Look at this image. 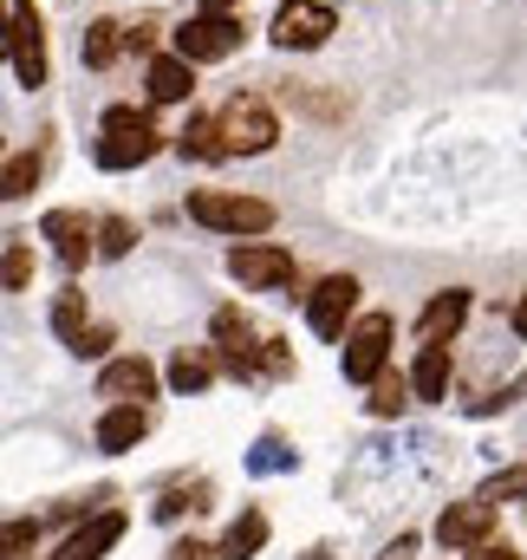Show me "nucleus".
<instances>
[{
	"mask_svg": "<svg viewBox=\"0 0 527 560\" xmlns=\"http://www.w3.org/2000/svg\"><path fill=\"white\" fill-rule=\"evenodd\" d=\"M229 7H235V0H202V13H229Z\"/></svg>",
	"mask_w": 527,
	"mask_h": 560,
	"instance_id": "39",
	"label": "nucleus"
},
{
	"mask_svg": "<svg viewBox=\"0 0 527 560\" xmlns=\"http://www.w3.org/2000/svg\"><path fill=\"white\" fill-rule=\"evenodd\" d=\"M280 98L293 112H306V118H346L352 112V98L339 85H326V79H293V85H280Z\"/></svg>",
	"mask_w": 527,
	"mask_h": 560,
	"instance_id": "16",
	"label": "nucleus"
},
{
	"mask_svg": "<svg viewBox=\"0 0 527 560\" xmlns=\"http://www.w3.org/2000/svg\"><path fill=\"white\" fill-rule=\"evenodd\" d=\"M131 46V33L118 26V20H92L85 26V39H79V59L92 66V72H105V66H118V52Z\"/></svg>",
	"mask_w": 527,
	"mask_h": 560,
	"instance_id": "20",
	"label": "nucleus"
},
{
	"mask_svg": "<svg viewBox=\"0 0 527 560\" xmlns=\"http://www.w3.org/2000/svg\"><path fill=\"white\" fill-rule=\"evenodd\" d=\"M7 66L26 92L46 85V26H39L33 0H7Z\"/></svg>",
	"mask_w": 527,
	"mask_h": 560,
	"instance_id": "5",
	"label": "nucleus"
},
{
	"mask_svg": "<svg viewBox=\"0 0 527 560\" xmlns=\"http://www.w3.org/2000/svg\"><path fill=\"white\" fill-rule=\"evenodd\" d=\"M215 125H222L229 156H261V150H273V138H280L273 105H267V98H255V92H235V98L215 112Z\"/></svg>",
	"mask_w": 527,
	"mask_h": 560,
	"instance_id": "4",
	"label": "nucleus"
},
{
	"mask_svg": "<svg viewBox=\"0 0 527 560\" xmlns=\"http://www.w3.org/2000/svg\"><path fill=\"white\" fill-rule=\"evenodd\" d=\"M469 319V287H449V293H436L430 306H423V319H417V339L423 346H443L456 326Z\"/></svg>",
	"mask_w": 527,
	"mask_h": 560,
	"instance_id": "17",
	"label": "nucleus"
},
{
	"mask_svg": "<svg viewBox=\"0 0 527 560\" xmlns=\"http://www.w3.org/2000/svg\"><path fill=\"white\" fill-rule=\"evenodd\" d=\"M339 365H346L352 385H378V378L391 372V313H365V319L346 332Z\"/></svg>",
	"mask_w": 527,
	"mask_h": 560,
	"instance_id": "6",
	"label": "nucleus"
},
{
	"mask_svg": "<svg viewBox=\"0 0 527 560\" xmlns=\"http://www.w3.org/2000/svg\"><path fill=\"white\" fill-rule=\"evenodd\" d=\"M98 398H112V405H143V398H156V365H150L143 352L112 359V365L98 372Z\"/></svg>",
	"mask_w": 527,
	"mask_h": 560,
	"instance_id": "13",
	"label": "nucleus"
},
{
	"mask_svg": "<svg viewBox=\"0 0 527 560\" xmlns=\"http://www.w3.org/2000/svg\"><path fill=\"white\" fill-rule=\"evenodd\" d=\"M189 222H202V229L242 242V235H267V229H273V202L235 196V189H196V196H189Z\"/></svg>",
	"mask_w": 527,
	"mask_h": 560,
	"instance_id": "3",
	"label": "nucleus"
},
{
	"mask_svg": "<svg viewBox=\"0 0 527 560\" xmlns=\"http://www.w3.org/2000/svg\"><path fill=\"white\" fill-rule=\"evenodd\" d=\"M209 555H222V548H209V541H176L169 548V560H209Z\"/></svg>",
	"mask_w": 527,
	"mask_h": 560,
	"instance_id": "35",
	"label": "nucleus"
},
{
	"mask_svg": "<svg viewBox=\"0 0 527 560\" xmlns=\"http://www.w3.org/2000/svg\"><path fill=\"white\" fill-rule=\"evenodd\" d=\"M242 46V20L235 13H196L183 33H176V52L189 59V66H209V59H229Z\"/></svg>",
	"mask_w": 527,
	"mask_h": 560,
	"instance_id": "8",
	"label": "nucleus"
},
{
	"mask_svg": "<svg viewBox=\"0 0 527 560\" xmlns=\"http://www.w3.org/2000/svg\"><path fill=\"white\" fill-rule=\"evenodd\" d=\"M131 248H137V229L125 215H105V222H98V255H105V261H125Z\"/></svg>",
	"mask_w": 527,
	"mask_h": 560,
	"instance_id": "29",
	"label": "nucleus"
},
{
	"mask_svg": "<svg viewBox=\"0 0 527 560\" xmlns=\"http://www.w3.org/2000/svg\"><path fill=\"white\" fill-rule=\"evenodd\" d=\"M209 332H215V352H222V372H235V378H261V372H286L293 359H286V346L261 332L242 306H222L215 319H209Z\"/></svg>",
	"mask_w": 527,
	"mask_h": 560,
	"instance_id": "1",
	"label": "nucleus"
},
{
	"mask_svg": "<svg viewBox=\"0 0 527 560\" xmlns=\"http://www.w3.org/2000/svg\"><path fill=\"white\" fill-rule=\"evenodd\" d=\"M293 463H300V450H293L286 436H273V430L248 450V476H280V469H293Z\"/></svg>",
	"mask_w": 527,
	"mask_h": 560,
	"instance_id": "27",
	"label": "nucleus"
},
{
	"mask_svg": "<svg viewBox=\"0 0 527 560\" xmlns=\"http://www.w3.org/2000/svg\"><path fill=\"white\" fill-rule=\"evenodd\" d=\"M39 235L52 242V255L66 261V268H85L92 255H98V229L79 215V209H46V222H39Z\"/></svg>",
	"mask_w": 527,
	"mask_h": 560,
	"instance_id": "12",
	"label": "nucleus"
},
{
	"mask_svg": "<svg viewBox=\"0 0 527 560\" xmlns=\"http://www.w3.org/2000/svg\"><path fill=\"white\" fill-rule=\"evenodd\" d=\"M482 502H527V463H515V469H495V476L482 482Z\"/></svg>",
	"mask_w": 527,
	"mask_h": 560,
	"instance_id": "30",
	"label": "nucleus"
},
{
	"mask_svg": "<svg viewBox=\"0 0 527 560\" xmlns=\"http://www.w3.org/2000/svg\"><path fill=\"white\" fill-rule=\"evenodd\" d=\"M72 352H79V359H105V352H112V326H92Z\"/></svg>",
	"mask_w": 527,
	"mask_h": 560,
	"instance_id": "33",
	"label": "nucleus"
},
{
	"mask_svg": "<svg viewBox=\"0 0 527 560\" xmlns=\"http://www.w3.org/2000/svg\"><path fill=\"white\" fill-rule=\"evenodd\" d=\"M52 332L66 339V352H72V346L92 332V319H85V293H79V287H66V293L52 300Z\"/></svg>",
	"mask_w": 527,
	"mask_h": 560,
	"instance_id": "24",
	"label": "nucleus"
},
{
	"mask_svg": "<svg viewBox=\"0 0 527 560\" xmlns=\"http://www.w3.org/2000/svg\"><path fill=\"white\" fill-rule=\"evenodd\" d=\"M332 33H339V20H332L326 0H280V13H273V26H267V39H273L280 52H313V46H326Z\"/></svg>",
	"mask_w": 527,
	"mask_h": 560,
	"instance_id": "7",
	"label": "nucleus"
},
{
	"mask_svg": "<svg viewBox=\"0 0 527 560\" xmlns=\"http://www.w3.org/2000/svg\"><path fill=\"white\" fill-rule=\"evenodd\" d=\"M176 150H183V163H189V156H196V163H222V156H229V143H222V125H215V118H189L183 138H176Z\"/></svg>",
	"mask_w": 527,
	"mask_h": 560,
	"instance_id": "22",
	"label": "nucleus"
},
{
	"mask_svg": "<svg viewBox=\"0 0 527 560\" xmlns=\"http://www.w3.org/2000/svg\"><path fill=\"white\" fill-rule=\"evenodd\" d=\"M410 385H417V398H443L449 392V346H423L410 365Z\"/></svg>",
	"mask_w": 527,
	"mask_h": 560,
	"instance_id": "23",
	"label": "nucleus"
},
{
	"mask_svg": "<svg viewBox=\"0 0 527 560\" xmlns=\"http://www.w3.org/2000/svg\"><path fill=\"white\" fill-rule=\"evenodd\" d=\"M495 411H508V392H482V398L469 405V418H495Z\"/></svg>",
	"mask_w": 527,
	"mask_h": 560,
	"instance_id": "34",
	"label": "nucleus"
},
{
	"mask_svg": "<svg viewBox=\"0 0 527 560\" xmlns=\"http://www.w3.org/2000/svg\"><path fill=\"white\" fill-rule=\"evenodd\" d=\"M189 92H196V66H189L183 52L150 59V105H183Z\"/></svg>",
	"mask_w": 527,
	"mask_h": 560,
	"instance_id": "18",
	"label": "nucleus"
},
{
	"mask_svg": "<svg viewBox=\"0 0 527 560\" xmlns=\"http://www.w3.org/2000/svg\"><path fill=\"white\" fill-rule=\"evenodd\" d=\"M189 509H209V482H202V476H196V482H176V489L156 495V522H183Z\"/></svg>",
	"mask_w": 527,
	"mask_h": 560,
	"instance_id": "26",
	"label": "nucleus"
},
{
	"mask_svg": "<svg viewBox=\"0 0 527 560\" xmlns=\"http://www.w3.org/2000/svg\"><path fill=\"white\" fill-rule=\"evenodd\" d=\"M352 306H359V280L352 275H326L313 293H306V326H313L319 339H346Z\"/></svg>",
	"mask_w": 527,
	"mask_h": 560,
	"instance_id": "10",
	"label": "nucleus"
},
{
	"mask_svg": "<svg viewBox=\"0 0 527 560\" xmlns=\"http://www.w3.org/2000/svg\"><path fill=\"white\" fill-rule=\"evenodd\" d=\"M156 150H163V131H156L150 112H137V105H112L105 125H98V143H92L98 170H137V163H150Z\"/></svg>",
	"mask_w": 527,
	"mask_h": 560,
	"instance_id": "2",
	"label": "nucleus"
},
{
	"mask_svg": "<svg viewBox=\"0 0 527 560\" xmlns=\"http://www.w3.org/2000/svg\"><path fill=\"white\" fill-rule=\"evenodd\" d=\"M469 560H527V555H515L508 541H489V548H476V555H469Z\"/></svg>",
	"mask_w": 527,
	"mask_h": 560,
	"instance_id": "36",
	"label": "nucleus"
},
{
	"mask_svg": "<svg viewBox=\"0 0 527 560\" xmlns=\"http://www.w3.org/2000/svg\"><path fill=\"white\" fill-rule=\"evenodd\" d=\"M229 275L242 280V287H255V293H273V287L293 280V255L273 248V242H235L229 248Z\"/></svg>",
	"mask_w": 527,
	"mask_h": 560,
	"instance_id": "11",
	"label": "nucleus"
},
{
	"mask_svg": "<svg viewBox=\"0 0 527 560\" xmlns=\"http://www.w3.org/2000/svg\"><path fill=\"white\" fill-rule=\"evenodd\" d=\"M39 170H46V163H39V150H13V156H7V176H0V196H7V202H20V196H33V183H39Z\"/></svg>",
	"mask_w": 527,
	"mask_h": 560,
	"instance_id": "25",
	"label": "nucleus"
},
{
	"mask_svg": "<svg viewBox=\"0 0 527 560\" xmlns=\"http://www.w3.org/2000/svg\"><path fill=\"white\" fill-rule=\"evenodd\" d=\"M222 372V352L215 346H183L176 359H169V392H183V398H196V392H209V378Z\"/></svg>",
	"mask_w": 527,
	"mask_h": 560,
	"instance_id": "19",
	"label": "nucleus"
},
{
	"mask_svg": "<svg viewBox=\"0 0 527 560\" xmlns=\"http://www.w3.org/2000/svg\"><path fill=\"white\" fill-rule=\"evenodd\" d=\"M410 392H417V385H410L403 372H385V378L372 385V398H365V411H372V418H397V411L410 405Z\"/></svg>",
	"mask_w": 527,
	"mask_h": 560,
	"instance_id": "28",
	"label": "nucleus"
},
{
	"mask_svg": "<svg viewBox=\"0 0 527 560\" xmlns=\"http://www.w3.org/2000/svg\"><path fill=\"white\" fill-rule=\"evenodd\" d=\"M150 436V411L143 405H105V418H98V450L105 456H125Z\"/></svg>",
	"mask_w": 527,
	"mask_h": 560,
	"instance_id": "15",
	"label": "nucleus"
},
{
	"mask_svg": "<svg viewBox=\"0 0 527 560\" xmlns=\"http://www.w3.org/2000/svg\"><path fill=\"white\" fill-rule=\"evenodd\" d=\"M261 548H267V515H261V509H248V515H235V522H229L222 555H215V560H255Z\"/></svg>",
	"mask_w": 527,
	"mask_h": 560,
	"instance_id": "21",
	"label": "nucleus"
},
{
	"mask_svg": "<svg viewBox=\"0 0 527 560\" xmlns=\"http://www.w3.org/2000/svg\"><path fill=\"white\" fill-rule=\"evenodd\" d=\"M436 541H443V548H462V555L489 548V541H495V502H482V495L449 502V509L436 515Z\"/></svg>",
	"mask_w": 527,
	"mask_h": 560,
	"instance_id": "9",
	"label": "nucleus"
},
{
	"mask_svg": "<svg viewBox=\"0 0 527 560\" xmlns=\"http://www.w3.org/2000/svg\"><path fill=\"white\" fill-rule=\"evenodd\" d=\"M33 287V248L26 235H7V293H26Z\"/></svg>",
	"mask_w": 527,
	"mask_h": 560,
	"instance_id": "31",
	"label": "nucleus"
},
{
	"mask_svg": "<svg viewBox=\"0 0 527 560\" xmlns=\"http://www.w3.org/2000/svg\"><path fill=\"white\" fill-rule=\"evenodd\" d=\"M33 541H39V522H26V515H13V522H7V555L20 560L26 548H33Z\"/></svg>",
	"mask_w": 527,
	"mask_h": 560,
	"instance_id": "32",
	"label": "nucleus"
},
{
	"mask_svg": "<svg viewBox=\"0 0 527 560\" xmlns=\"http://www.w3.org/2000/svg\"><path fill=\"white\" fill-rule=\"evenodd\" d=\"M410 555H417V535H397L391 548H385V560H410Z\"/></svg>",
	"mask_w": 527,
	"mask_h": 560,
	"instance_id": "37",
	"label": "nucleus"
},
{
	"mask_svg": "<svg viewBox=\"0 0 527 560\" xmlns=\"http://www.w3.org/2000/svg\"><path fill=\"white\" fill-rule=\"evenodd\" d=\"M508 326H515V339H527V293L515 300V319H508Z\"/></svg>",
	"mask_w": 527,
	"mask_h": 560,
	"instance_id": "38",
	"label": "nucleus"
},
{
	"mask_svg": "<svg viewBox=\"0 0 527 560\" xmlns=\"http://www.w3.org/2000/svg\"><path fill=\"white\" fill-rule=\"evenodd\" d=\"M118 541H125V515H118V509H98L92 522H79V528L59 541V555L52 560H105Z\"/></svg>",
	"mask_w": 527,
	"mask_h": 560,
	"instance_id": "14",
	"label": "nucleus"
}]
</instances>
